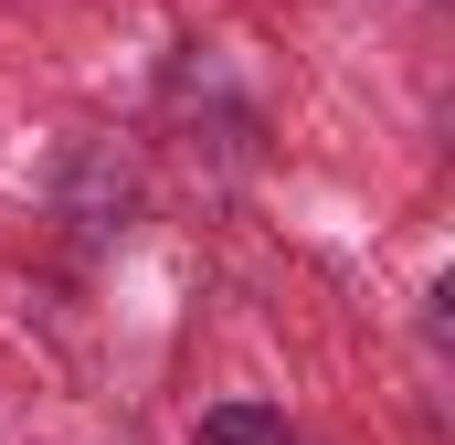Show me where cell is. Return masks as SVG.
Listing matches in <instances>:
<instances>
[{
  "mask_svg": "<svg viewBox=\"0 0 455 445\" xmlns=\"http://www.w3.org/2000/svg\"><path fill=\"white\" fill-rule=\"evenodd\" d=\"M191 445H307V435H297L286 414H265V403H212Z\"/></svg>",
  "mask_w": 455,
  "mask_h": 445,
  "instance_id": "6da1fadb",
  "label": "cell"
}]
</instances>
